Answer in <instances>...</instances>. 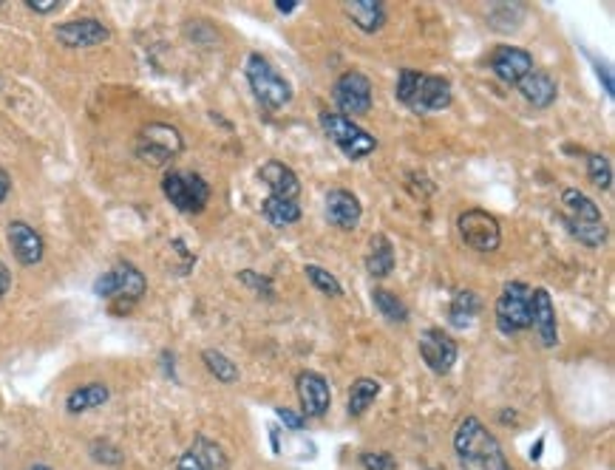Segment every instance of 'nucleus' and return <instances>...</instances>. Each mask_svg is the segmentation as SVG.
Returning <instances> with one entry per match:
<instances>
[{
  "label": "nucleus",
  "instance_id": "1",
  "mask_svg": "<svg viewBox=\"0 0 615 470\" xmlns=\"http://www.w3.org/2000/svg\"><path fill=\"white\" fill-rule=\"evenodd\" d=\"M454 451L463 470H514L499 439L477 416H466L454 434Z\"/></svg>",
  "mask_w": 615,
  "mask_h": 470
},
{
  "label": "nucleus",
  "instance_id": "2",
  "mask_svg": "<svg viewBox=\"0 0 615 470\" xmlns=\"http://www.w3.org/2000/svg\"><path fill=\"white\" fill-rule=\"evenodd\" d=\"M561 207H565V221L573 232V239H579L584 247H593V250L607 241V235H610L607 221L599 210V204L590 196L576 188H568L561 193Z\"/></svg>",
  "mask_w": 615,
  "mask_h": 470
},
{
  "label": "nucleus",
  "instance_id": "3",
  "mask_svg": "<svg viewBox=\"0 0 615 470\" xmlns=\"http://www.w3.org/2000/svg\"><path fill=\"white\" fill-rule=\"evenodd\" d=\"M244 71H247V83H250L255 99H259L264 108L278 111L292 99L290 80L264 55H250L244 63Z\"/></svg>",
  "mask_w": 615,
  "mask_h": 470
},
{
  "label": "nucleus",
  "instance_id": "4",
  "mask_svg": "<svg viewBox=\"0 0 615 470\" xmlns=\"http://www.w3.org/2000/svg\"><path fill=\"white\" fill-rule=\"evenodd\" d=\"M321 128H323V134L332 139V145H335L352 162L366 159V156L374 153V148H377V139L369 134V130H364L354 119L341 117L338 111H321Z\"/></svg>",
  "mask_w": 615,
  "mask_h": 470
},
{
  "label": "nucleus",
  "instance_id": "5",
  "mask_svg": "<svg viewBox=\"0 0 615 470\" xmlns=\"http://www.w3.org/2000/svg\"><path fill=\"white\" fill-rule=\"evenodd\" d=\"M162 193L179 213H201L210 201L208 179L193 170H170L162 179Z\"/></svg>",
  "mask_w": 615,
  "mask_h": 470
},
{
  "label": "nucleus",
  "instance_id": "6",
  "mask_svg": "<svg viewBox=\"0 0 615 470\" xmlns=\"http://www.w3.org/2000/svg\"><path fill=\"white\" fill-rule=\"evenodd\" d=\"M185 142H182V134L173 128V125H165V122H150L139 130L137 137V156L145 162V165H168L170 159H176L179 153H182Z\"/></svg>",
  "mask_w": 615,
  "mask_h": 470
},
{
  "label": "nucleus",
  "instance_id": "7",
  "mask_svg": "<svg viewBox=\"0 0 615 470\" xmlns=\"http://www.w3.org/2000/svg\"><path fill=\"white\" fill-rule=\"evenodd\" d=\"M530 286L522 281L505 283L497 298V326L502 334H519L530 329Z\"/></svg>",
  "mask_w": 615,
  "mask_h": 470
},
{
  "label": "nucleus",
  "instance_id": "8",
  "mask_svg": "<svg viewBox=\"0 0 615 470\" xmlns=\"http://www.w3.org/2000/svg\"><path fill=\"white\" fill-rule=\"evenodd\" d=\"M332 99H335L341 117H366L372 111L374 88L372 80L364 71H346L338 77L335 88H332Z\"/></svg>",
  "mask_w": 615,
  "mask_h": 470
},
{
  "label": "nucleus",
  "instance_id": "9",
  "mask_svg": "<svg viewBox=\"0 0 615 470\" xmlns=\"http://www.w3.org/2000/svg\"><path fill=\"white\" fill-rule=\"evenodd\" d=\"M145 290H148L145 275L134 264H128V261H119V264H114L108 272H102L94 281V295L106 298V301L125 298V301L137 303L145 295Z\"/></svg>",
  "mask_w": 615,
  "mask_h": 470
},
{
  "label": "nucleus",
  "instance_id": "10",
  "mask_svg": "<svg viewBox=\"0 0 615 470\" xmlns=\"http://www.w3.org/2000/svg\"><path fill=\"white\" fill-rule=\"evenodd\" d=\"M456 230H459V239L477 252H497L502 244L499 221L485 210H466L456 219Z\"/></svg>",
  "mask_w": 615,
  "mask_h": 470
},
{
  "label": "nucleus",
  "instance_id": "11",
  "mask_svg": "<svg viewBox=\"0 0 615 470\" xmlns=\"http://www.w3.org/2000/svg\"><path fill=\"white\" fill-rule=\"evenodd\" d=\"M417 349H420L423 363L428 365L434 374H448L454 369V363H456V354H459L456 341L443 329H425L420 334Z\"/></svg>",
  "mask_w": 615,
  "mask_h": 470
},
{
  "label": "nucleus",
  "instance_id": "12",
  "mask_svg": "<svg viewBox=\"0 0 615 470\" xmlns=\"http://www.w3.org/2000/svg\"><path fill=\"white\" fill-rule=\"evenodd\" d=\"M55 37L66 48H91V46L106 43L111 37V32H108V26L97 17H80V20L60 23L55 29Z\"/></svg>",
  "mask_w": 615,
  "mask_h": 470
},
{
  "label": "nucleus",
  "instance_id": "13",
  "mask_svg": "<svg viewBox=\"0 0 615 470\" xmlns=\"http://www.w3.org/2000/svg\"><path fill=\"white\" fill-rule=\"evenodd\" d=\"M451 83L446 77H431V74H420V83H417V91L408 102V108L415 114L425 117V114H434V111H446L451 106Z\"/></svg>",
  "mask_w": 615,
  "mask_h": 470
},
{
  "label": "nucleus",
  "instance_id": "14",
  "mask_svg": "<svg viewBox=\"0 0 615 470\" xmlns=\"http://www.w3.org/2000/svg\"><path fill=\"white\" fill-rule=\"evenodd\" d=\"M298 400H301V414L303 416H323L332 405V391L323 374L318 372H301L298 380Z\"/></svg>",
  "mask_w": 615,
  "mask_h": 470
},
{
  "label": "nucleus",
  "instance_id": "15",
  "mask_svg": "<svg viewBox=\"0 0 615 470\" xmlns=\"http://www.w3.org/2000/svg\"><path fill=\"white\" fill-rule=\"evenodd\" d=\"M491 71L502 83L517 86L522 77H528L533 71V57H530V51H525L519 46H497V51L491 55Z\"/></svg>",
  "mask_w": 615,
  "mask_h": 470
},
{
  "label": "nucleus",
  "instance_id": "16",
  "mask_svg": "<svg viewBox=\"0 0 615 470\" xmlns=\"http://www.w3.org/2000/svg\"><path fill=\"white\" fill-rule=\"evenodd\" d=\"M6 239H9V247L15 252V258L20 261L23 267H35L43 261V252H46V244H43V235L26 221H12L6 227Z\"/></svg>",
  "mask_w": 615,
  "mask_h": 470
},
{
  "label": "nucleus",
  "instance_id": "17",
  "mask_svg": "<svg viewBox=\"0 0 615 470\" xmlns=\"http://www.w3.org/2000/svg\"><path fill=\"white\" fill-rule=\"evenodd\" d=\"M326 219L332 227H338L343 232L354 230L364 219V207H361V199H357L352 190H343V188H335L326 193Z\"/></svg>",
  "mask_w": 615,
  "mask_h": 470
},
{
  "label": "nucleus",
  "instance_id": "18",
  "mask_svg": "<svg viewBox=\"0 0 615 470\" xmlns=\"http://www.w3.org/2000/svg\"><path fill=\"white\" fill-rule=\"evenodd\" d=\"M530 326L539 334L545 349L559 346V321H556V306L548 295V290H533L530 292Z\"/></svg>",
  "mask_w": 615,
  "mask_h": 470
},
{
  "label": "nucleus",
  "instance_id": "19",
  "mask_svg": "<svg viewBox=\"0 0 615 470\" xmlns=\"http://www.w3.org/2000/svg\"><path fill=\"white\" fill-rule=\"evenodd\" d=\"M259 179L264 181V185L272 190L270 196H278V199H287V201H295L298 193H301V179L295 176L292 168H287L284 162L278 159H270L261 165L259 170Z\"/></svg>",
  "mask_w": 615,
  "mask_h": 470
},
{
  "label": "nucleus",
  "instance_id": "20",
  "mask_svg": "<svg viewBox=\"0 0 615 470\" xmlns=\"http://www.w3.org/2000/svg\"><path fill=\"white\" fill-rule=\"evenodd\" d=\"M517 88L525 97V102H530L533 108H550L559 97V83L548 71H539V68H533L528 77H522V80L517 83Z\"/></svg>",
  "mask_w": 615,
  "mask_h": 470
},
{
  "label": "nucleus",
  "instance_id": "21",
  "mask_svg": "<svg viewBox=\"0 0 615 470\" xmlns=\"http://www.w3.org/2000/svg\"><path fill=\"white\" fill-rule=\"evenodd\" d=\"M343 12L364 35L380 32L386 23V6L380 0H349V4H343Z\"/></svg>",
  "mask_w": 615,
  "mask_h": 470
},
{
  "label": "nucleus",
  "instance_id": "22",
  "mask_svg": "<svg viewBox=\"0 0 615 470\" xmlns=\"http://www.w3.org/2000/svg\"><path fill=\"white\" fill-rule=\"evenodd\" d=\"M108 400H111V388L106 383H86V385H77L66 397V411L68 414H86L91 408L106 405Z\"/></svg>",
  "mask_w": 615,
  "mask_h": 470
},
{
  "label": "nucleus",
  "instance_id": "23",
  "mask_svg": "<svg viewBox=\"0 0 615 470\" xmlns=\"http://www.w3.org/2000/svg\"><path fill=\"white\" fill-rule=\"evenodd\" d=\"M366 270L372 278H389L395 272V247L386 235H374L366 255Z\"/></svg>",
  "mask_w": 615,
  "mask_h": 470
},
{
  "label": "nucleus",
  "instance_id": "24",
  "mask_svg": "<svg viewBox=\"0 0 615 470\" xmlns=\"http://www.w3.org/2000/svg\"><path fill=\"white\" fill-rule=\"evenodd\" d=\"M380 397V383L372 380V377H361L354 380L352 388H349V403H346V411L349 416H364V411Z\"/></svg>",
  "mask_w": 615,
  "mask_h": 470
},
{
  "label": "nucleus",
  "instance_id": "25",
  "mask_svg": "<svg viewBox=\"0 0 615 470\" xmlns=\"http://www.w3.org/2000/svg\"><path fill=\"white\" fill-rule=\"evenodd\" d=\"M479 309H482V301H479V295L477 292H471V290H463V292H456L454 295V301H451V309H448V321L454 323V326H468L477 315H479Z\"/></svg>",
  "mask_w": 615,
  "mask_h": 470
},
{
  "label": "nucleus",
  "instance_id": "26",
  "mask_svg": "<svg viewBox=\"0 0 615 470\" xmlns=\"http://www.w3.org/2000/svg\"><path fill=\"white\" fill-rule=\"evenodd\" d=\"M261 213L267 216V221H272L275 227H287V224H295L301 219V207L298 201H287V199H278V196H267L264 204H261Z\"/></svg>",
  "mask_w": 615,
  "mask_h": 470
},
{
  "label": "nucleus",
  "instance_id": "27",
  "mask_svg": "<svg viewBox=\"0 0 615 470\" xmlns=\"http://www.w3.org/2000/svg\"><path fill=\"white\" fill-rule=\"evenodd\" d=\"M190 454H193L204 467H208V470H227V467H230V459H227L224 448L216 445V442L208 439V436H196V439H193V445H190Z\"/></svg>",
  "mask_w": 615,
  "mask_h": 470
},
{
  "label": "nucleus",
  "instance_id": "28",
  "mask_svg": "<svg viewBox=\"0 0 615 470\" xmlns=\"http://www.w3.org/2000/svg\"><path fill=\"white\" fill-rule=\"evenodd\" d=\"M372 303L383 315V321H389V323H405L408 321V306L389 290H374Z\"/></svg>",
  "mask_w": 615,
  "mask_h": 470
},
{
  "label": "nucleus",
  "instance_id": "29",
  "mask_svg": "<svg viewBox=\"0 0 615 470\" xmlns=\"http://www.w3.org/2000/svg\"><path fill=\"white\" fill-rule=\"evenodd\" d=\"M201 360H204V365H208V372L219 380V383H236L239 380V365L230 360V357H224L221 352H216V349H204L201 352Z\"/></svg>",
  "mask_w": 615,
  "mask_h": 470
},
{
  "label": "nucleus",
  "instance_id": "30",
  "mask_svg": "<svg viewBox=\"0 0 615 470\" xmlns=\"http://www.w3.org/2000/svg\"><path fill=\"white\" fill-rule=\"evenodd\" d=\"M303 275L310 278V283L315 286L318 292H323V295H329V298H341L343 295V286H341V281L332 275L329 270H323V267H318V264H306L303 267Z\"/></svg>",
  "mask_w": 615,
  "mask_h": 470
},
{
  "label": "nucleus",
  "instance_id": "31",
  "mask_svg": "<svg viewBox=\"0 0 615 470\" xmlns=\"http://www.w3.org/2000/svg\"><path fill=\"white\" fill-rule=\"evenodd\" d=\"M587 176H590V181L596 188L610 190L612 188V165H610L607 156H599V153L587 156Z\"/></svg>",
  "mask_w": 615,
  "mask_h": 470
},
{
  "label": "nucleus",
  "instance_id": "32",
  "mask_svg": "<svg viewBox=\"0 0 615 470\" xmlns=\"http://www.w3.org/2000/svg\"><path fill=\"white\" fill-rule=\"evenodd\" d=\"M417 83H420V71H415V68H403V71L397 74L395 97L403 102V106H408V102H412V97H415V91H417Z\"/></svg>",
  "mask_w": 615,
  "mask_h": 470
},
{
  "label": "nucleus",
  "instance_id": "33",
  "mask_svg": "<svg viewBox=\"0 0 615 470\" xmlns=\"http://www.w3.org/2000/svg\"><path fill=\"white\" fill-rule=\"evenodd\" d=\"M239 278H241V283L250 286V290H252L255 295L275 298V290H272V281H270V278H264V275H259V272H252V270H241Z\"/></svg>",
  "mask_w": 615,
  "mask_h": 470
},
{
  "label": "nucleus",
  "instance_id": "34",
  "mask_svg": "<svg viewBox=\"0 0 615 470\" xmlns=\"http://www.w3.org/2000/svg\"><path fill=\"white\" fill-rule=\"evenodd\" d=\"M91 456L97 462H106V465H119L122 462V454L114 445H108V442H94V445H91Z\"/></svg>",
  "mask_w": 615,
  "mask_h": 470
},
{
  "label": "nucleus",
  "instance_id": "35",
  "mask_svg": "<svg viewBox=\"0 0 615 470\" xmlns=\"http://www.w3.org/2000/svg\"><path fill=\"white\" fill-rule=\"evenodd\" d=\"M361 465L366 470H397V462L392 459V454H364Z\"/></svg>",
  "mask_w": 615,
  "mask_h": 470
},
{
  "label": "nucleus",
  "instance_id": "36",
  "mask_svg": "<svg viewBox=\"0 0 615 470\" xmlns=\"http://www.w3.org/2000/svg\"><path fill=\"white\" fill-rule=\"evenodd\" d=\"M275 414H278V420L284 423L287 428H292V431H301V428L306 425V416H303V414H295V411H290V408H278Z\"/></svg>",
  "mask_w": 615,
  "mask_h": 470
},
{
  "label": "nucleus",
  "instance_id": "37",
  "mask_svg": "<svg viewBox=\"0 0 615 470\" xmlns=\"http://www.w3.org/2000/svg\"><path fill=\"white\" fill-rule=\"evenodd\" d=\"M26 6H29L32 12H37V15H48V12L60 9V0H26Z\"/></svg>",
  "mask_w": 615,
  "mask_h": 470
},
{
  "label": "nucleus",
  "instance_id": "38",
  "mask_svg": "<svg viewBox=\"0 0 615 470\" xmlns=\"http://www.w3.org/2000/svg\"><path fill=\"white\" fill-rule=\"evenodd\" d=\"M176 467H179V470H208V467H204V465L190 454V451L179 456V465H176Z\"/></svg>",
  "mask_w": 615,
  "mask_h": 470
},
{
  "label": "nucleus",
  "instance_id": "39",
  "mask_svg": "<svg viewBox=\"0 0 615 470\" xmlns=\"http://www.w3.org/2000/svg\"><path fill=\"white\" fill-rule=\"evenodd\" d=\"M12 290V272H9V267L0 261V298H4L6 292Z\"/></svg>",
  "mask_w": 615,
  "mask_h": 470
},
{
  "label": "nucleus",
  "instance_id": "40",
  "mask_svg": "<svg viewBox=\"0 0 615 470\" xmlns=\"http://www.w3.org/2000/svg\"><path fill=\"white\" fill-rule=\"evenodd\" d=\"M9 190H12V179H9V173L4 168H0V201L9 196Z\"/></svg>",
  "mask_w": 615,
  "mask_h": 470
},
{
  "label": "nucleus",
  "instance_id": "41",
  "mask_svg": "<svg viewBox=\"0 0 615 470\" xmlns=\"http://www.w3.org/2000/svg\"><path fill=\"white\" fill-rule=\"evenodd\" d=\"M275 9H278L281 15H290V12H295V9H298V0H278Z\"/></svg>",
  "mask_w": 615,
  "mask_h": 470
},
{
  "label": "nucleus",
  "instance_id": "42",
  "mask_svg": "<svg viewBox=\"0 0 615 470\" xmlns=\"http://www.w3.org/2000/svg\"><path fill=\"white\" fill-rule=\"evenodd\" d=\"M542 448H545V442L539 439V442H536V448L530 451V459H542V456H539V454H542Z\"/></svg>",
  "mask_w": 615,
  "mask_h": 470
},
{
  "label": "nucleus",
  "instance_id": "43",
  "mask_svg": "<svg viewBox=\"0 0 615 470\" xmlns=\"http://www.w3.org/2000/svg\"><path fill=\"white\" fill-rule=\"evenodd\" d=\"M29 470H51V467H48V465H32Z\"/></svg>",
  "mask_w": 615,
  "mask_h": 470
}]
</instances>
